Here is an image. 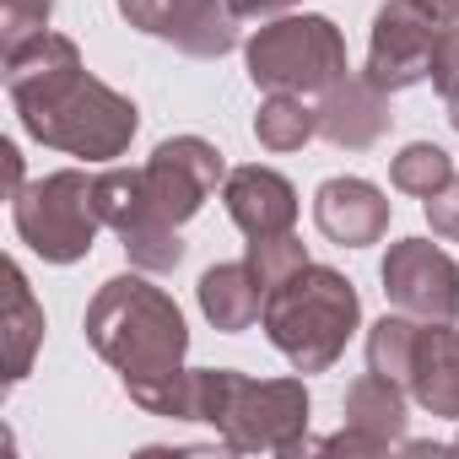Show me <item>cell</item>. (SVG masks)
Returning <instances> with one entry per match:
<instances>
[{
    "instance_id": "obj_1",
    "label": "cell",
    "mask_w": 459,
    "mask_h": 459,
    "mask_svg": "<svg viewBox=\"0 0 459 459\" xmlns=\"http://www.w3.org/2000/svg\"><path fill=\"white\" fill-rule=\"evenodd\" d=\"M6 92L28 125L55 152L71 157H119L135 135V103L82 71V55L60 33H28L6 44Z\"/></svg>"
},
{
    "instance_id": "obj_2",
    "label": "cell",
    "mask_w": 459,
    "mask_h": 459,
    "mask_svg": "<svg viewBox=\"0 0 459 459\" xmlns=\"http://www.w3.org/2000/svg\"><path fill=\"white\" fill-rule=\"evenodd\" d=\"M87 335L92 346L125 373V378H162L178 373V357L189 346L184 319L168 292H157L141 276H114L92 308H87Z\"/></svg>"
},
{
    "instance_id": "obj_3",
    "label": "cell",
    "mask_w": 459,
    "mask_h": 459,
    "mask_svg": "<svg viewBox=\"0 0 459 459\" xmlns=\"http://www.w3.org/2000/svg\"><path fill=\"white\" fill-rule=\"evenodd\" d=\"M265 330L298 373H319L357 330V292L325 265H303L265 292Z\"/></svg>"
},
{
    "instance_id": "obj_4",
    "label": "cell",
    "mask_w": 459,
    "mask_h": 459,
    "mask_svg": "<svg viewBox=\"0 0 459 459\" xmlns=\"http://www.w3.org/2000/svg\"><path fill=\"white\" fill-rule=\"evenodd\" d=\"M12 216H17V233L33 255L55 260V265H71L92 249L98 227H103V211H98V178L65 168V173H49L39 184H28L17 200H12Z\"/></svg>"
},
{
    "instance_id": "obj_5",
    "label": "cell",
    "mask_w": 459,
    "mask_h": 459,
    "mask_svg": "<svg viewBox=\"0 0 459 459\" xmlns=\"http://www.w3.org/2000/svg\"><path fill=\"white\" fill-rule=\"evenodd\" d=\"M249 76L271 92H325L346 76V44L325 17H276L249 44Z\"/></svg>"
},
{
    "instance_id": "obj_6",
    "label": "cell",
    "mask_w": 459,
    "mask_h": 459,
    "mask_svg": "<svg viewBox=\"0 0 459 459\" xmlns=\"http://www.w3.org/2000/svg\"><path fill=\"white\" fill-rule=\"evenodd\" d=\"M98 211L114 233L125 238L130 260L141 271H173L184 260V244H178V221H168L152 195H146V173L141 168H114V173H98Z\"/></svg>"
},
{
    "instance_id": "obj_7",
    "label": "cell",
    "mask_w": 459,
    "mask_h": 459,
    "mask_svg": "<svg viewBox=\"0 0 459 459\" xmlns=\"http://www.w3.org/2000/svg\"><path fill=\"white\" fill-rule=\"evenodd\" d=\"M437 39L443 28L432 17H421L405 0H389L373 22V49H368V82L378 92H400V87H416L432 76V60H437Z\"/></svg>"
},
{
    "instance_id": "obj_8",
    "label": "cell",
    "mask_w": 459,
    "mask_h": 459,
    "mask_svg": "<svg viewBox=\"0 0 459 459\" xmlns=\"http://www.w3.org/2000/svg\"><path fill=\"white\" fill-rule=\"evenodd\" d=\"M384 292L394 308L448 325L459 314V265L443 249H432L427 238H405L384 260Z\"/></svg>"
},
{
    "instance_id": "obj_9",
    "label": "cell",
    "mask_w": 459,
    "mask_h": 459,
    "mask_svg": "<svg viewBox=\"0 0 459 459\" xmlns=\"http://www.w3.org/2000/svg\"><path fill=\"white\" fill-rule=\"evenodd\" d=\"M141 173H146L152 205L168 221H189L205 205V195L216 189V178H221V152L205 146L200 135H178V141H162Z\"/></svg>"
},
{
    "instance_id": "obj_10",
    "label": "cell",
    "mask_w": 459,
    "mask_h": 459,
    "mask_svg": "<svg viewBox=\"0 0 459 459\" xmlns=\"http://www.w3.org/2000/svg\"><path fill=\"white\" fill-rule=\"evenodd\" d=\"M314 216H319V233L330 244H346V249H362V244H378L384 227H389V200L368 184V178H330L319 184L314 195Z\"/></svg>"
},
{
    "instance_id": "obj_11",
    "label": "cell",
    "mask_w": 459,
    "mask_h": 459,
    "mask_svg": "<svg viewBox=\"0 0 459 459\" xmlns=\"http://www.w3.org/2000/svg\"><path fill=\"white\" fill-rule=\"evenodd\" d=\"M227 211L249 238H276V233H292L298 195L276 168H238L227 173Z\"/></svg>"
},
{
    "instance_id": "obj_12",
    "label": "cell",
    "mask_w": 459,
    "mask_h": 459,
    "mask_svg": "<svg viewBox=\"0 0 459 459\" xmlns=\"http://www.w3.org/2000/svg\"><path fill=\"white\" fill-rule=\"evenodd\" d=\"M389 130V108H384V92L362 76H341L335 87H325V103H319V135L330 146H346V152H362L373 146L378 135Z\"/></svg>"
},
{
    "instance_id": "obj_13",
    "label": "cell",
    "mask_w": 459,
    "mask_h": 459,
    "mask_svg": "<svg viewBox=\"0 0 459 459\" xmlns=\"http://www.w3.org/2000/svg\"><path fill=\"white\" fill-rule=\"evenodd\" d=\"M405 378L427 411L459 416V335L454 330H416Z\"/></svg>"
},
{
    "instance_id": "obj_14",
    "label": "cell",
    "mask_w": 459,
    "mask_h": 459,
    "mask_svg": "<svg viewBox=\"0 0 459 459\" xmlns=\"http://www.w3.org/2000/svg\"><path fill=\"white\" fill-rule=\"evenodd\" d=\"M157 39H168V44H178L184 55H200V60L227 55V49L238 44L233 0H173Z\"/></svg>"
},
{
    "instance_id": "obj_15",
    "label": "cell",
    "mask_w": 459,
    "mask_h": 459,
    "mask_svg": "<svg viewBox=\"0 0 459 459\" xmlns=\"http://www.w3.org/2000/svg\"><path fill=\"white\" fill-rule=\"evenodd\" d=\"M200 308H205V319H211L216 330H227V335L249 330V325L265 314V287H260V276L249 271V260H244V265H216V271H205V276H200Z\"/></svg>"
},
{
    "instance_id": "obj_16",
    "label": "cell",
    "mask_w": 459,
    "mask_h": 459,
    "mask_svg": "<svg viewBox=\"0 0 459 459\" xmlns=\"http://www.w3.org/2000/svg\"><path fill=\"white\" fill-rule=\"evenodd\" d=\"M44 341V308L28 292V276L17 265H6V346H12V384L28 373L33 346Z\"/></svg>"
},
{
    "instance_id": "obj_17",
    "label": "cell",
    "mask_w": 459,
    "mask_h": 459,
    "mask_svg": "<svg viewBox=\"0 0 459 459\" xmlns=\"http://www.w3.org/2000/svg\"><path fill=\"white\" fill-rule=\"evenodd\" d=\"M255 135L271 152H298L308 135H319V108H308L303 92H271V103L255 119Z\"/></svg>"
},
{
    "instance_id": "obj_18",
    "label": "cell",
    "mask_w": 459,
    "mask_h": 459,
    "mask_svg": "<svg viewBox=\"0 0 459 459\" xmlns=\"http://www.w3.org/2000/svg\"><path fill=\"white\" fill-rule=\"evenodd\" d=\"M346 416H351V427H373L378 437H389V432H400V421H405V400H400L394 378L373 373V378L351 384V394H346Z\"/></svg>"
},
{
    "instance_id": "obj_19",
    "label": "cell",
    "mask_w": 459,
    "mask_h": 459,
    "mask_svg": "<svg viewBox=\"0 0 459 459\" xmlns=\"http://www.w3.org/2000/svg\"><path fill=\"white\" fill-rule=\"evenodd\" d=\"M389 178H394V189H405V195H437L448 178H454V162H448V152L443 146H427V141H416V146H405L400 157H394V168H389Z\"/></svg>"
},
{
    "instance_id": "obj_20",
    "label": "cell",
    "mask_w": 459,
    "mask_h": 459,
    "mask_svg": "<svg viewBox=\"0 0 459 459\" xmlns=\"http://www.w3.org/2000/svg\"><path fill=\"white\" fill-rule=\"evenodd\" d=\"M308 265V255H303V244L292 238V233H276V238H255L249 244V271L260 276V287L271 292L276 281H287L292 271H303Z\"/></svg>"
},
{
    "instance_id": "obj_21",
    "label": "cell",
    "mask_w": 459,
    "mask_h": 459,
    "mask_svg": "<svg viewBox=\"0 0 459 459\" xmlns=\"http://www.w3.org/2000/svg\"><path fill=\"white\" fill-rule=\"evenodd\" d=\"M411 341H416V325H405V319H378L373 335H368V362H373V373L405 378V368H411Z\"/></svg>"
},
{
    "instance_id": "obj_22",
    "label": "cell",
    "mask_w": 459,
    "mask_h": 459,
    "mask_svg": "<svg viewBox=\"0 0 459 459\" xmlns=\"http://www.w3.org/2000/svg\"><path fill=\"white\" fill-rule=\"evenodd\" d=\"M0 6H6V44H17L28 33H44L55 0H0Z\"/></svg>"
},
{
    "instance_id": "obj_23",
    "label": "cell",
    "mask_w": 459,
    "mask_h": 459,
    "mask_svg": "<svg viewBox=\"0 0 459 459\" xmlns=\"http://www.w3.org/2000/svg\"><path fill=\"white\" fill-rule=\"evenodd\" d=\"M427 221L437 238H459V178H448L437 195H427Z\"/></svg>"
},
{
    "instance_id": "obj_24",
    "label": "cell",
    "mask_w": 459,
    "mask_h": 459,
    "mask_svg": "<svg viewBox=\"0 0 459 459\" xmlns=\"http://www.w3.org/2000/svg\"><path fill=\"white\" fill-rule=\"evenodd\" d=\"M168 6H173V0H119V12H125L130 28H141V33H162Z\"/></svg>"
},
{
    "instance_id": "obj_25",
    "label": "cell",
    "mask_w": 459,
    "mask_h": 459,
    "mask_svg": "<svg viewBox=\"0 0 459 459\" xmlns=\"http://www.w3.org/2000/svg\"><path fill=\"white\" fill-rule=\"evenodd\" d=\"M292 6H303V0H233V17L238 22H276Z\"/></svg>"
},
{
    "instance_id": "obj_26",
    "label": "cell",
    "mask_w": 459,
    "mask_h": 459,
    "mask_svg": "<svg viewBox=\"0 0 459 459\" xmlns=\"http://www.w3.org/2000/svg\"><path fill=\"white\" fill-rule=\"evenodd\" d=\"M405 6H416V12L432 17L437 28H454V22H459V0H405Z\"/></svg>"
},
{
    "instance_id": "obj_27",
    "label": "cell",
    "mask_w": 459,
    "mask_h": 459,
    "mask_svg": "<svg viewBox=\"0 0 459 459\" xmlns=\"http://www.w3.org/2000/svg\"><path fill=\"white\" fill-rule=\"evenodd\" d=\"M448 119H454V130H459V87L448 92Z\"/></svg>"
},
{
    "instance_id": "obj_28",
    "label": "cell",
    "mask_w": 459,
    "mask_h": 459,
    "mask_svg": "<svg viewBox=\"0 0 459 459\" xmlns=\"http://www.w3.org/2000/svg\"><path fill=\"white\" fill-rule=\"evenodd\" d=\"M454 33H459V22H454Z\"/></svg>"
}]
</instances>
